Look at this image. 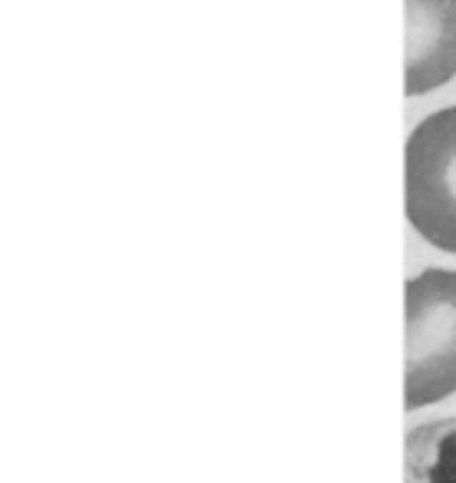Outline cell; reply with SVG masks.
Returning <instances> with one entry per match:
<instances>
[{
	"label": "cell",
	"instance_id": "cell-4",
	"mask_svg": "<svg viewBox=\"0 0 456 483\" xmlns=\"http://www.w3.org/2000/svg\"><path fill=\"white\" fill-rule=\"evenodd\" d=\"M406 483H456V417L406 433Z\"/></svg>",
	"mask_w": 456,
	"mask_h": 483
},
{
	"label": "cell",
	"instance_id": "cell-2",
	"mask_svg": "<svg viewBox=\"0 0 456 483\" xmlns=\"http://www.w3.org/2000/svg\"><path fill=\"white\" fill-rule=\"evenodd\" d=\"M406 218L433 248L456 252V106L427 116L410 133Z\"/></svg>",
	"mask_w": 456,
	"mask_h": 483
},
{
	"label": "cell",
	"instance_id": "cell-3",
	"mask_svg": "<svg viewBox=\"0 0 456 483\" xmlns=\"http://www.w3.org/2000/svg\"><path fill=\"white\" fill-rule=\"evenodd\" d=\"M456 77V0H406V93Z\"/></svg>",
	"mask_w": 456,
	"mask_h": 483
},
{
	"label": "cell",
	"instance_id": "cell-1",
	"mask_svg": "<svg viewBox=\"0 0 456 483\" xmlns=\"http://www.w3.org/2000/svg\"><path fill=\"white\" fill-rule=\"evenodd\" d=\"M456 391V272L430 268L406 281V407Z\"/></svg>",
	"mask_w": 456,
	"mask_h": 483
}]
</instances>
